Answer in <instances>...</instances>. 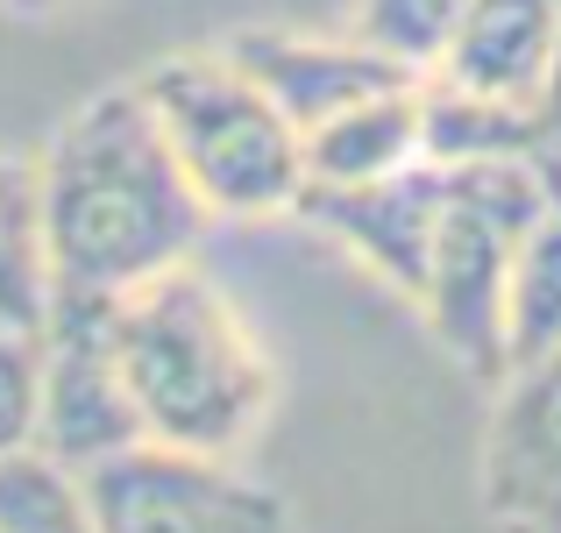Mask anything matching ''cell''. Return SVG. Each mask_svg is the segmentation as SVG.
<instances>
[{"instance_id": "8992f818", "label": "cell", "mask_w": 561, "mask_h": 533, "mask_svg": "<svg viewBox=\"0 0 561 533\" xmlns=\"http://www.w3.org/2000/svg\"><path fill=\"white\" fill-rule=\"evenodd\" d=\"M142 420L122 384L107 342V306H50L43 320V384H36V441L65 469H93L107 455L136 449Z\"/></svg>"}, {"instance_id": "9a60e30c", "label": "cell", "mask_w": 561, "mask_h": 533, "mask_svg": "<svg viewBox=\"0 0 561 533\" xmlns=\"http://www.w3.org/2000/svg\"><path fill=\"white\" fill-rule=\"evenodd\" d=\"M469 0H356V22H348V36H363L370 50L398 57V65L426 71L434 65V50L448 43V29L462 22Z\"/></svg>"}, {"instance_id": "4fadbf2b", "label": "cell", "mask_w": 561, "mask_h": 533, "mask_svg": "<svg viewBox=\"0 0 561 533\" xmlns=\"http://www.w3.org/2000/svg\"><path fill=\"white\" fill-rule=\"evenodd\" d=\"M50 320V263H43V206L36 165L0 157V328Z\"/></svg>"}, {"instance_id": "5b68a950", "label": "cell", "mask_w": 561, "mask_h": 533, "mask_svg": "<svg viewBox=\"0 0 561 533\" xmlns=\"http://www.w3.org/2000/svg\"><path fill=\"white\" fill-rule=\"evenodd\" d=\"M100 533H299L285 491L242 469V455H199L136 441L85 469Z\"/></svg>"}, {"instance_id": "9c48e42d", "label": "cell", "mask_w": 561, "mask_h": 533, "mask_svg": "<svg viewBox=\"0 0 561 533\" xmlns=\"http://www.w3.org/2000/svg\"><path fill=\"white\" fill-rule=\"evenodd\" d=\"M220 50H228L263 93H271V107L285 114L299 136H313L320 122H334V114L356 107V100L420 79L412 65L370 50L363 36H306V29H263L256 22V29L220 36Z\"/></svg>"}, {"instance_id": "2e32d148", "label": "cell", "mask_w": 561, "mask_h": 533, "mask_svg": "<svg viewBox=\"0 0 561 533\" xmlns=\"http://www.w3.org/2000/svg\"><path fill=\"white\" fill-rule=\"evenodd\" d=\"M36 384H43V328H0V455L36 441Z\"/></svg>"}, {"instance_id": "ba28073f", "label": "cell", "mask_w": 561, "mask_h": 533, "mask_svg": "<svg viewBox=\"0 0 561 533\" xmlns=\"http://www.w3.org/2000/svg\"><path fill=\"white\" fill-rule=\"evenodd\" d=\"M440 178L448 165L420 157V165L370 178V185H306L291 214L313 220L328 242H342L377 285H391L412 306L426 277V242H434V214H440Z\"/></svg>"}, {"instance_id": "7c38bea8", "label": "cell", "mask_w": 561, "mask_h": 533, "mask_svg": "<svg viewBox=\"0 0 561 533\" xmlns=\"http://www.w3.org/2000/svg\"><path fill=\"white\" fill-rule=\"evenodd\" d=\"M561 349V171L548 165V192H540L534 220L512 242L505 271V370L526 355Z\"/></svg>"}, {"instance_id": "5bb4252c", "label": "cell", "mask_w": 561, "mask_h": 533, "mask_svg": "<svg viewBox=\"0 0 561 533\" xmlns=\"http://www.w3.org/2000/svg\"><path fill=\"white\" fill-rule=\"evenodd\" d=\"M0 533H100L85 469H65L43 449L0 455Z\"/></svg>"}, {"instance_id": "52a82bcc", "label": "cell", "mask_w": 561, "mask_h": 533, "mask_svg": "<svg viewBox=\"0 0 561 533\" xmlns=\"http://www.w3.org/2000/svg\"><path fill=\"white\" fill-rule=\"evenodd\" d=\"M477 498L512 533H561V349L497 377Z\"/></svg>"}, {"instance_id": "ac0fdd59", "label": "cell", "mask_w": 561, "mask_h": 533, "mask_svg": "<svg viewBox=\"0 0 561 533\" xmlns=\"http://www.w3.org/2000/svg\"><path fill=\"white\" fill-rule=\"evenodd\" d=\"M8 14H28V22H50V14H79V8H93V0H0Z\"/></svg>"}, {"instance_id": "30bf717a", "label": "cell", "mask_w": 561, "mask_h": 533, "mask_svg": "<svg viewBox=\"0 0 561 533\" xmlns=\"http://www.w3.org/2000/svg\"><path fill=\"white\" fill-rule=\"evenodd\" d=\"M561 57V0H469L420 79L534 114Z\"/></svg>"}, {"instance_id": "7a4b0ae2", "label": "cell", "mask_w": 561, "mask_h": 533, "mask_svg": "<svg viewBox=\"0 0 561 533\" xmlns=\"http://www.w3.org/2000/svg\"><path fill=\"white\" fill-rule=\"evenodd\" d=\"M107 342L136 398L142 441L242 455L277 406V370L242 306L199 257L107 306Z\"/></svg>"}, {"instance_id": "277c9868", "label": "cell", "mask_w": 561, "mask_h": 533, "mask_svg": "<svg viewBox=\"0 0 561 533\" xmlns=\"http://www.w3.org/2000/svg\"><path fill=\"white\" fill-rule=\"evenodd\" d=\"M540 192H548V157L540 150L448 165V178H440V214H434L426 277L412 292V314L483 384L505 377V271Z\"/></svg>"}, {"instance_id": "8fae6325", "label": "cell", "mask_w": 561, "mask_h": 533, "mask_svg": "<svg viewBox=\"0 0 561 533\" xmlns=\"http://www.w3.org/2000/svg\"><path fill=\"white\" fill-rule=\"evenodd\" d=\"M306 150V185H370L426 157V107H420V79L370 93L356 107H342L334 122H320L313 136H299Z\"/></svg>"}, {"instance_id": "e0dca14e", "label": "cell", "mask_w": 561, "mask_h": 533, "mask_svg": "<svg viewBox=\"0 0 561 533\" xmlns=\"http://www.w3.org/2000/svg\"><path fill=\"white\" fill-rule=\"evenodd\" d=\"M534 136H540V157L561 171V57H554L548 86H540V100H534Z\"/></svg>"}, {"instance_id": "3957f363", "label": "cell", "mask_w": 561, "mask_h": 533, "mask_svg": "<svg viewBox=\"0 0 561 533\" xmlns=\"http://www.w3.org/2000/svg\"><path fill=\"white\" fill-rule=\"evenodd\" d=\"M136 93L157 114L171 157L214 220H271L299 206L306 192L299 128L271 107V93L220 43L157 57L136 79Z\"/></svg>"}, {"instance_id": "6da1fadb", "label": "cell", "mask_w": 561, "mask_h": 533, "mask_svg": "<svg viewBox=\"0 0 561 533\" xmlns=\"http://www.w3.org/2000/svg\"><path fill=\"white\" fill-rule=\"evenodd\" d=\"M50 306H114L206 249L214 214L179 171L136 79L79 100L36 157Z\"/></svg>"}]
</instances>
